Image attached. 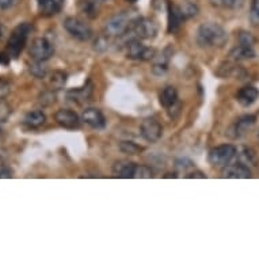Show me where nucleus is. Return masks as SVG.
Listing matches in <instances>:
<instances>
[{"instance_id": "1", "label": "nucleus", "mask_w": 259, "mask_h": 259, "mask_svg": "<svg viewBox=\"0 0 259 259\" xmlns=\"http://www.w3.org/2000/svg\"><path fill=\"white\" fill-rule=\"evenodd\" d=\"M228 41V34L220 25L209 22L200 26L197 31V44L202 48L209 47H224Z\"/></svg>"}, {"instance_id": "2", "label": "nucleus", "mask_w": 259, "mask_h": 259, "mask_svg": "<svg viewBox=\"0 0 259 259\" xmlns=\"http://www.w3.org/2000/svg\"><path fill=\"white\" fill-rule=\"evenodd\" d=\"M33 30V26L30 23H21L18 25L15 29L13 30V33L10 34L9 42H7V52H9V56L17 59L18 56L21 55V52L23 51L26 42H27V38H29L30 31Z\"/></svg>"}, {"instance_id": "3", "label": "nucleus", "mask_w": 259, "mask_h": 259, "mask_svg": "<svg viewBox=\"0 0 259 259\" xmlns=\"http://www.w3.org/2000/svg\"><path fill=\"white\" fill-rule=\"evenodd\" d=\"M132 23L133 19L129 14H115L110 19H107L106 23H105V34L109 35V37H119V35L126 34Z\"/></svg>"}, {"instance_id": "4", "label": "nucleus", "mask_w": 259, "mask_h": 259, "mask_svg": "<svg viewBox=\"0 0 259 259\" xmlns=\"http://www.w3.org/2000/svg\"><path fill=\"white\" fill-rule=\"evenodd\" d=\"M127 33H131L135 38L139 39L155 38V35L157 34V25L148 18H137L133 21Z\"/></svg>"}, {"instance_id": "5", "label": "nucleus", "mask_w": 259, "mask_h": 259, "mask_svg": "<svg viewBox=\"0 0 259 259\" xmlns=\"http://www.w3.org/2000/svg\"><path fill=\"white\" fill-rule=\"evenodd\" d=\"M236 156V148L232 144L219 145L216 148L210 149L209 152V161L210 164L217 167H225L230 164L232 159Z\"/></svg>"}, {"instance_id": "6", "label": "nucleus", "mask_w": 259, "mask_h": 259, "mask_svg": "<svg viewBox=\"0 0 259 259\" xmlns=\"http://www.w3.org/2000/svg\"><path fill=\"white\" fill-rule=\"evenodd\" d=\"M64 29L79 41H89L93 35L91 27L79 18L69 17L64 21Z\"/></svg>"}, {"instance_id": "7", "label": "nucleus", "mask_w": 259, "mask_h": 259, "mask_svg": "<svg viewBox=\"0 0 259 259\" xmlns=\"http://www.w3.org/2000/svg\"><path fill=\"white\" fill-rule=\"evenodd\" d=\"M156 52L153 48H148L143 45L139 38H132L129 39L126 42V56L129 59L132 60H141V61H147L155 57Z\"/></svg>"}, {"instance_id": "8", "label": "nucleus", "mask_w": 259, "mask_h": 259, "mask_svg": "<svg viewBox=\"0 0 259 259\" xmlns=\"http://www.w3.org/2000/svg\"><path fill=\"white\" fill-rule=\"evenodd\" d=\"M55 53V48L47 38H35L30 45L29 55L34 61H47Z\"/></svg>"}, {"instance_id": "9", "label": "nucleus", "mask_w": 259, "mask_h": 259, "mask_svg": "<svg viewBox=\"0 0 259 259\" xmlns=\"http://www.w3.org/2000/svg\"><path fill=\"white\" fill-rule=\"evenodd\" d=\"M140 135L148 143H156L163 135V127L155 118H145L140 125Z\"/></svg>"}, {"instance_id": "10", "label": "nucleus", "mask_w": 259, "mask_h": 259, "mask_svg": "<svg viewBox=\"0 0 259 259\" xmlns=\"http://www.w3.org/2000/svg\"><path fill=\"white\" fill-rule=\"evenodd\" d=\"M56 122L65 129H76L80 126V118L75 111L69 109H60L55 114Z\"/></svg>"}, {"instance_id": "11", "label": "nucleus", "mask_w": 259, "mask_h": 259, "mask_svg": "<svg viewBox=\"0 0 259 259\" xmlns=\"http://www.w3.org/2000/svg\"><path fill=\"white\" fill-rule=\"evenodd\" d=\"M172 53H174V51H172V48L168 45V47H166L161 51L160 55H155V57H153L152 72L155 73L156 76H161V75H164V73L167 72Z\"/></svg>"}, {"instance_id": "12", "label": "nucleus", "mask_w": 259, "mask_h": 259, "mask_svg": "<svg viewBox=\"0 0 259 259\" xmlns=\"http://www.w3.org/2000/svg\"><path fill=\"white\" fill-rule=\"evenodd\" d=\"M255 121H256V118H255L254 115H243V117H240L234 123V126L231 127L232 137L234 139H240V137L246 136L247 133L254 127Z\"/></svg>"}, {"instance_id": "13", "label": "nucleus", "mask_w": 259, "mask_h": 259, "mask_svg": "<svg viewBox=\"0 0 259 259\" xmlns=\"http://www.w3.org/2000/svg\"><path fill=\"white\" fill-rule=\"evenodd\" d=\"M81 119L93 129H103L105 125H106V119H105V115L102 114V111L98 110V109H93V107L85 109L83 111Z\"/></svg>"}, {"instance_id": "14", "label": "nucleus", "mask_w": 259, "mask_h": 259, "mask_svg": "<svg viewBox=\"0 0 259 259\" xmlns=\"http://www.w3.org/2000/svg\"><path fill=\"white\" fill-rule=\"evenodd\" d=\"M167 13H168V33H175L178 31L186 18L183 15L181 6L172 5V3H168Z\"/></svg>"}, {"instance_id": "15", "label": "nucleus", "mask_w": 259, "mask_h": 259, "mask_svg": "<svg viewBox=\"0 0 259 259\" xmlns=\"http://www.w3.org/2000/svg\"><path fill=\"white\" fill-rule=\"evenodd\" d=\"M223 178H232V179H247L251 177L250 168L244 164H242L240 161L236 164H228L224 167V170L221 172Z\"/></svg>"}, {"instance_id": "16", "label": "nucleus", "mask_w": 259, "mask_h": 259, "mask_svg": "<svg viewBox=\"0 0 259 259\" xmlns=\"http://www.w3.org/2000/svg\"><path fill=\"white\" fill-rule=\"evenodd\" d=\"M137 164H135L133 161L129 160H118L115 161L113 166V174L117 178H135V172H136Z\"/></svg>"}, {"instance_id": "17", "label": "nucleus", "mask_w": 259, "mask_h": 259, "mask_svg": "<svg viewBox=\"0 0 259 259\" xmlns=\"http://www.w3.org/2000/svg\"><path fill=\"white\" fill-rule=\"evenodd\" d=\"M259 98L258 89H255L254 85H246L238 91L236 94V99L238 102L244 107L251 106L252 103L256 102V99Z\"/></svg>"}, {"instance_id": "18", "label": "nucleus", "mask_w": 259, "mask_h": 259, "mask_svg": "<svg viewBox=\"0 0 259 259\" xmlns=\"http://www.w3.org/2000/svg\"><path fill=\"white\" fill-rule=\"evenodd\" d=\"M64 7V0H38V9L44 17H53Z\"/></svg>"}, {"instance_id": "19", "label": "nucleus", "mask_w": 259, "mask_h": 259, "mask_svg": "<svg viewBox=\"0 0 259 259\" xmlns=\"http://www.w3.org/2000/svg\"><path fill=\"white\" fill-rule=\"evenodd\" d=\"M159 102L164 109H170L178 103V93L172 85H167L161 90L160 95H159Z\"/></svg>"}, {"instance_id": "20", "label": "nucleus", "mask_w": 259, "mask_h": 259, "mask_svg": "<svg viewBox=\"0 0 259 259\" xmlns=\"http://www.w3.org/2000/svg\"><path fill=\"white\" fill-rule=\"evenodd\" d=\"M106 0H80L79 2V10L81 13L90 18H95L98 15L101 6L105 3Z\"/></svg>"}, {"instance_id": "21", "label": "nucleus", "mask_w": 259, "mask_h": 259, "mask_svg": "<svg viewBox=\"0 0 259 259\" xmlns=\"http://www.w3.org/2000/svg\"><path fill=\"white\" fill-rule=\"evenodd\" d=\"M45 121H47V117L41 110L29 111L23 118V123L27 127H31V129H37V127L42 126Z\"/></svg>"}, {"instance_id": "22", "label": "nucleus", "mask_w": 259, "mask_h": 259, "mask_svg": "<svg viewBox=\"0 0 259 259\" xmlns=\"http://www.w3.org/2000/svg\"><path fill=\"white\" fill-rule=\"evenodd\" d=\"M231 57L234 60H248L254 59L255 57V51L252 45H244V44H240L236 48H234L231 51Z\"/></svg>"}, {"instance_id": "23", "label": "nucleus", "mask_w": 259, "mask_h": 259, "mask_svg": "<svg viewBox=\"0 0 259 259\" xmlns=\"http://www.w3.org/2000/svg\"><path fill=\"white\" fill-rule=\"evenodd\" d=\"M91 85H87V87H83V89H77V90H71L67 93V98L73 101V102L76 103H81L87 101L90 98V95H91Z\"/></svg>"}, {"instance_id": "24", "label": "nucleus", "mask_w": 259, "mask_h": 259, "mask_svg": "<svg viewBox=\"0 0 259 259\" xmlns=\"http://www.w3.org/2000/svg\"><path fill=\"white\" fill-rule=\"evenodd\" d=\"M239 156H240V163L248 167V168H250V167L258 166V157H256V155H255V152L252 149L243 148V151L240 152Z\"/></svg>"}, {"instance_id": "25", "label": "nucleus", "mask_w": 259, "mask_h": 259, "mask_svg": "<svg viewBox=\"0 0 259 259\" xmlns=\"http://www.w3.org/2000/svg\"><path fill=\"white\" fill-rule=\"evenodd\" d=\"M67 83V75L61 71H55L52 73L51 79H49V85L52 90H61Z\"/></svg>"}, {"instance_id": "26", "label": "nucleus", "mask_w": 259, "mask_h": 259, "mask_svg": "<svg viewBox=\"0 0 259 259\" xmlns=\"http://www.w3.org/2000/svg\"><path fill=\"white\" fill-rule=\"evenodd\" d=\"M119 149L126 155H139L143 151L140 145L135 144L132 141H121L119 143Z\"/></svg>"}, {"instance_id": "27", "label": "nucleus", "mask_w": 259, "mask_h": 259, "mask_svg": "<svg viewBox=\"0 0 259 259\" xmlns=\"http://www.w3.org/2000/svg\"><path fill=\"white\" fill-rule=\"evenodd\" d=\"M210 2H212V5L220 6V7H224V9L238 10L242 7L244 0H210Z\"/></svg>"}, {"instance_id": "28", "label": "nucleus", "mask_w": 259, "mask_h": 259, "mask_svg": "<svg viewBox=\"0 0 259 259\" xmlns=\"http://www.w3.org/2000/svg\"><path fill=\"white\" fill-rule=\"evenodd\" d=\"M30 72L33 73L35 77L42 79L47 75V68L42 65V61H35L34 64L30 65Z\"/></svg>"}, {"instance_id": "29", "label": "nucleus", "mask_w": 259, "mask_h": 259, "mask_svg": "<svg viewBox=\"0 0 259 259\" xmlns=\"http://www.w3.org/2000/svg\"><path fill=\"white\" fill-rule=\"evenodd\" d=\"M152 177V170H149L147 166H137L135 178H151Z\"/></svg>"}, {"instance_id": "30", "label": "nucleus", "mask_w": 259, "mask_h": 259, "mask_svg": "<svg viewBox=\"0 0 259 259\" xmlns=\"http://www.w3.org/2000/svg\"><path fill=\"white\" fill-rule=\"evenodd\" d=\"M182 9V13L185 15V18L193 17V15H196L197 14V7L194 5H191V3H186V5L181 7Z\"/></svg>"}, {"instance_id": "31", "label": "nucleus", "mask_w": 259, "mask_h": 259, "mask_svg": "<svg viewBox=\"0 0 259 259\" xmlns=\"http://www.w3.org/2000/svg\"><path fill=\"white\" fill-rule=\"evenodd\" d=\"M10 93V83L0 79V99H3Z\"/></svg>"}, {"instance_id": "32", "label": "nucleus", "mask_w": 259, "mask_h": 259, "mask_svg": "<svg viewBox=\"0 0 259 259\" xmlns=\"http://www.w3.org/2000/svg\"><path fill=\"white\" fill-rule=\"evenodd\" d=\"M15 3H17V0H0V9L2 10L11 9Z\"/></svg>"}, {"instance_id": "33", "label": "nucleus", "mask_w": 259, "mask_h": 259, "mask_svg": "<svg viewBox=\"0 0 259 259\" xmlns=\"http://www.w3.org/2000/svg\"><path fill=\"white\" fill-rule=\"evenodd\" d=\"M11 171L7 168H0V178H11Z\"/></svg>"}, {"instance_id": "34", "label": "nucleus", "mask_w": 259, "mask_h": 259, "mask_svg": "<svg viewBox=\"0 0 259 259\" xmlns=\"http://www.w3.org/2000/svg\"><path fill=\"white\" fill-rule=\"evenodd\" d=\"M252 13L259 18V0H252Z\"/></svg>"}, {"instance_id": "35", "label": "nucleus", "mask_w": 259, "mask_h": 259, "mask_svg": "<svg viewBox=\"0 0 259 259\" xmlns=\"http://www.w3.org/2000/svg\"><path fill=\"white\" fill-rule=\"evenodd\" d=\"M10 61V56L5 55V53H0V64H9Z\"/></svg>"}, {"instance_id": "36", "label": "nucleus", "mask_w": 259, "mask_h": 259, "mask_svg": "<svg viewBox=\"0 0 259 259\" xmlns=\"http://www.w3.org/2000/svg\"><path fill=\"white\" fill-rule=\"evenodd\" d=\"M2 33H3V27H2V25H0V37H2Z\"/></svg>"}, {"instance_id": "37", "label": "nucleus", "mask_w": 259, "mask_h": 259, "mask_svg": "<svg viewBox=\"0 0 259 259\" xmlns=\"http://www.w3.org/2000/svg\"><path fill=\"white\" fill-rule=\"evenodd\" d=\"M126 2H129V3H135V2H137V0H126Z\"/></svg>"}]
</instances>
